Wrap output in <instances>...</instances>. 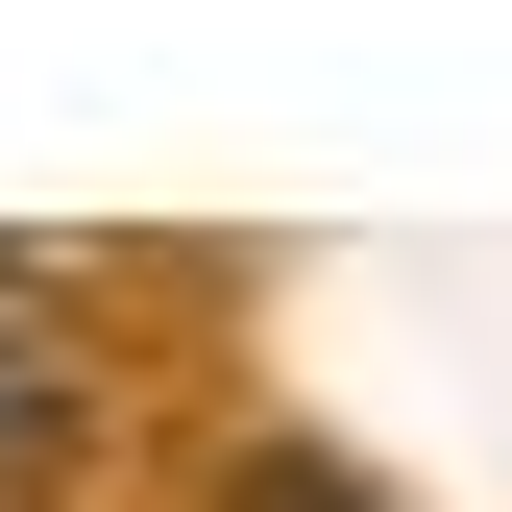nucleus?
<instances>
[{
    "mask_svg": "<svg viewBox=\"0 0 512 512\" xmlns=\"http://www.w3.org/2000/svg\"><path fill=\"white\" fill-rule=\"evenodd\" d=\"M25 439H74V342H49L25 269H0V464H25Z\"/></svg>",
    "mask_w": 512,
    "mask_h": 512,
    "instance_id": "obj_1",
    "label": "nucleus"
},
{
    "mask_svg": "<svg viewBox=\"0 0 512 512\" xmlns=\"http://www.w3.org/2000/svg\"><path fill=\"white\" fill-rule=\"evenodd\" d=\"M244 512H366V488H244Z\"/></svg>",
    "mask_w": 512,
    "mask_h": 512,
    "instance_id": "obj_2",
    "label": "nucleus"
}]
</instances>
